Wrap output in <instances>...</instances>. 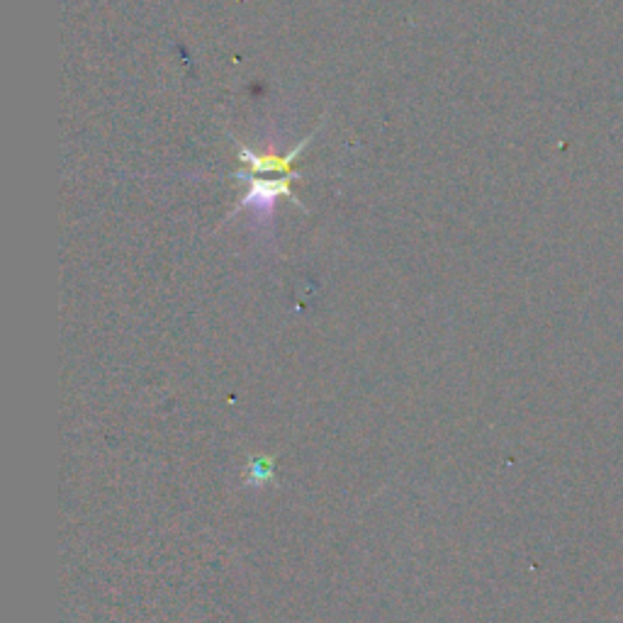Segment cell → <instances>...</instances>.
I'll return each instance as SVG.
<instances>
[{
    "label": "cell",
    "mask_w": 623,
    "mask_h": 623,
    "mask_svg": "<svg viewBox=\"0 0 623 623\" xmlns=\"http://www.w3.org/2000/svg\"><path fill=\"white\" fill-rule=\"evenodd\" d=\"M317 132H319V127L314 129L312 134H307V137L302 139L300 144H295V147L283 156L258 154V151H254L251 147H246V144H241V142H237V139H234V142H237V147H239L237 156L244 166H241L239 171H234L232 178H237V181L244 183L249 190H246L244 198H241L237 205L232 207V212L224 217V224H227L234 215H239V212H244V210H261L263 215H271L273 207H275V200L278 198L290 200L295 207H300L302 212H307V207L302 205V200L293 193V181H300V178L305 176L302 171H297L295 161L300 159V154L305 151L307 144L312 142V137Z\"/></svg>",
    "instance_id": "obj_1"
}]
</instances>
